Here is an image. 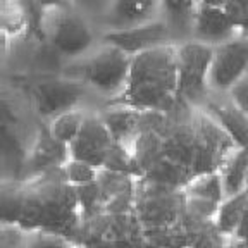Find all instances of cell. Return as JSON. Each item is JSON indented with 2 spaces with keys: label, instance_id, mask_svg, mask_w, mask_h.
<instances>
[{
  "label": "cell",
  "instance_id": "cell-1",
  "mask_svg": "<svg viewBox=\"0 0 248 248\" xmlns=\"http://www.w3.org/2000/svg\"><path fill=\"white\" fill-rule=\"evenodd\" d=\"M178 92V57L176 45H164L135 55L131 62L128 85L107 107H128L140 112H164L176 110Z\"/></svg>",
  "mask_w": 248,
  "mask_h": 248
},
{
  "label": "cell",
  "instance_id": "cell-2",
  "mask_svg": "<svg viewBox=\"0 0 248 248\" xmlns=\"http://www.w3.org/2000/svg\"><path fill=\"white\" fill-rule=\"evenodd\" d=\"M133 57L121 48L102 42L100 46L76 59L67 66L69 71H62V76L73 81L83 83L102 97L114 100L124 92L128 85Z\"/></svg>",
  "mask_w": 248,
  "mask_h": 248
},
{
  "label": "cell",
  "instance_id": "cell-3",
  "mask_svg": "<svg viewBox=\"0 0 248 248\" xmlns=\"http://www.w3.org/2000/svg\"><path fill=\"white\" fill-rule=\"evenodd\" d=\"M40 23L50 46L61 57L76 61L92 52L95 43L92 28L81 16L71 11L69 5L45 9Z\"/></svg>",
  "mask_w": 248,
  "mask_h": 248
},
{
  "label": "cell",
  "instance_id": "cell-4",
  "mask_svg": "<svg viewBox=\"0 0 248 248\" xmlns=\"http://www.w3.org/2000/svg\"><path fill=\"white\" fill-rule=\"evenodd\" d=\"M216 46L190 40L176 45L178 57V92L179 100L191 108L200 107L209 95V74Z\"/></svg>",
  "mask_w": 248,
  "mask_h": 248
},
{
  "label": "cell",
  "instance_id": "cell-5",
  "mask_svg": "<svg viewBox=\"0 0 248 248\" xmlns=\"http://www.w3.org/2000/svg\"><path fill=\"white\" fill-rule=\"evenodd\" d=\"M102 40L104 43L121 48L131 57L157 46L176 45L172 33L162 17L143 24H136V26L123 28V30H108L102 36Z\"/></svg>",
  "mask_w": 248,
  "mask_h": 248
},
{
  "label": "cell",
  "instance_id": "cell-6",
  "mask_svg": "<svg viewBox=\"0 0 248 248\" xmlns=\"http://www.w3.org/2000/svg\"><path fill=\"white\" fill-rule=\"evenodd\" d=\"M248 73V45L243 38L216 46L209 74V88L228 93Z\"/></svg>",
  "mask_w": 248,
  "mask_h": 248
},
{
  "label": "cell",
  "instance_id": "cell-7",
  "mask_svg": "<svg viewBox=\"0 0 248 248\" xmlns=\"http://www.w3.org/2000/svg\"><path fill=\"white\" fill-rule=\"evenodd\" d=\"M86 86L83 83L73 81L67 78H52L42 79L33 88V102L40 116L48 117V121L67 110L78 108V102L85 95Z\"/></svg>",
  "mask_w": 248,
  "mask_h": 248
},
{
  "label": "cell",
  "instance_id": "cell-8",
  "mask_svg": "<svg viewBox=\"0 0 248 248\" xmlns=\"http://www.w3.org/2000/svg\"><path fill=\"white\" fill-rule=\"evenodd\" d=\"M114 143H116V140H114L110 129L107 128L105 121L102 119V116L86 114L81 131L69 145V155L71 159L88 162L102 169L105 157Z\"/></svg>",
  "mask_w": 248,
  "mask_h": 248
},
{
  "label": "cell",
  "instance_id": "cell-9",
  "mask_svg": "<svg viewBox=\"0 0 248 248\" xmlns=\"http://www.w3.org/2000/svg\"><path fill=\"white\" fill-rule=\"evenodd\" d=\"M241 38L240 28L229 17L224 7H214V5H198L197 17H195L193 40L207 45H222Z\"/></svg>",
  "mask_w": 248,
  "mask_h": 248
},
{
  "label": "cell",
  "instance_id": "cell-10",
  "mask_svg": "<svg viewBox=\"0 0 248 248\" xmlns=\"http://www.w3.org/2000/svg\"><path fill=\"white\" fill-rule=\"evenodd\" d=\"M198 0H160V17L167 23L174 43L193 40Z\"/></svg>",
  "mask_w": 248,
  "mask_h": 248
},
{
  "label": "cell",
  "instance_id": "cell-11",
  "mask_svg": "<svg viewBox=\"0 0 248 248\" xmlns=\"http://www.w3.org/2000/svg\"><path fill=\"white\" fill-rule=\"evenodd\" d=\"M160 17V0H114L108 30H123Z\"/></svg>",
  "mask_w": 248,
  "mask_h": 248
},
{
  "label": "cell",
  "instance_id": "cell-12",
  "mask_svg": "<svg viewBox=\"0 0 248 248\" xmlns=\"http://www.w3.org/2000/svg\"><path fill=\"white\" fill-rule=\"evenodd\" d=\"M224 198L248 191V150L236 148L219 170Z\"/></svg>",
  "mask_w": 248,
  "mask_h": 248
},
{
  "label": "cell",
  "instance_id": "cell-13",
  "mask_svg": "<svg viewBox=\"0 0 248 248\" xmlns=\"http://www.w3.org/2000/svg\"><path fill=\"white\" fill-rule=\"evenodd\" d=\"M248 209V191L238 193L234 197H228L221 202L219 210L216 216V224L217 231L224 234L228 238L234 236L236 229L240 228L241 221H243L245 212Z\"/></svg>",
  "mask_w": 248,
  "mask_h": 248
},
{
  "label": "cell",
  "instance_id": "cell-14",
  "mask_svg": "<svg viewBox=\"0 0 248 248\" xmlns=\"http://www.w3.org/2000/svg\"><path fill=\"white\" fill-rule=\"evenodd\" d=\"M85 119H86V112H83L81 108H73V110L62 112L59 116H55L54 119L48 121L46 131L50 133L57 141L69 147L74 141V138L81 131Z\"/></svg>",
  "mask_w": 248,
  "mask_h": 248
},
{
  "label": "cell",
  "instance_id": "cell-15",
  "mask_svg": "<svg viewBox=\"0 0 248 248\" xmlns=\"http://www.w3.org/2000/svg\"><path fill=\"white\" fill-rule=\"evenodd\" d=\"M98 172H100L98 167L74 159H69V162L64 166V174H66L67 183H71L74 188L95 183L98 179Z\"/></svg>",
  "mask_w": 248,
  "mask_h": 248
},
{
  "label": "cell",
  "instance_id": "cell-16",
  "mask_svg": "<svg viewBox=\"0 0 248 248\" xmlns=\"http://www.w3.org/2000/svg\"><path fill=\"white\" fill-rule=\"evenodd\" d=\"M228 100L248 117V73L228 92Z\"/></svg>",
  "mask_w": 248,
  "mask_h": 248
},
{
  "label": "cell",
  "instance_id": "cell-17",
  "mask_svg": "<svg viewBox=\"0 0 248 248\" xmlns=\"http://www.w3.org/2000/svg\"><path fill=\"white\" fill-rule=\"evenodd\" d=\"M33 2H36L42 9L62 7V5H67V0H33Z\"/></svg>",
  "mask_w": 248,
  "mask_h": 248
},
{
  "label": "cell",
  "instance_id": "cell-18",
  "mask_svg": "<svg viewBox=\"0 0 248 248\" xmlns=\"http://www.w3.org/2000/svg\"><path fill=\"white\" fill-rule=\"evenodd\" d=\"M241 38H248V14H247V19H245L243 28H241Z\"/></svg>",
  "mask_w": 248,
  "mask_h": 248
},
{
  "label": "cell",
  "instance_id": "cell-19",
  "mask_svg": "<svg viewBox=\"0 0 248 248\" xmlns=\"http://www.w3.org/2000/svg\"><path fill=\"white\" fill-rule=\"evenodd\" d=\"M245 40V42H247V45H248V38H243Z\"/></svg>",
  "mask_w": 248,
  "mask_h": 248
}]
</instances>
